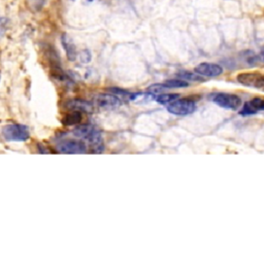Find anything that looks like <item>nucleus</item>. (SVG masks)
Segmentation results:
<instances>
[{"mask_svg": "<svg viewBox=\"0 0 264 264\" xmlns=\"http://www.w3.org/2000/svg\"><path fill=\"white\" fill-rule=\"evenodd\" d=\"M2 136L7 141H25L30 138V132L25 125L8 124L2 128Z\"/></svg>", "mask_w": 264, "mask_h": 264, "instance_id": "nucleus-2", "label": "nucleus"}, {"mask_svg": "<svg viewBox=\"0 0 264 264\" xmlns=\"http://www.w3.org/2000/svg\"><path fill=\"white\" fill-rule=\"evenodd\" d=\"M194 71L201 76H207V78H216L220 74H222L223 68L218 64L214 63H200L195 67Z\"/></svg>", "mask_w": 264, "mask_h": 264, "instance_id": "nucleus-7", "label": "nucleus"}, {"mask_svg": "<svg viewBox=\"0 0 264 264\" xmlns=\"http://www.w3.org/2000/svg\"><path fill=\"white\" fill-rule=\"evenodd\" d=\"M180 78H183L187 81H203V79L201 78V75L197 74L196 72L192 73L189 71H182L177 74Z\"/></svg>", "mask_w": 264, "mask_h": 264, "instance_id": "nucleus-14", "label": "nucleus"}, {"mask_svg": "<svg viewBox=\"0 0 264 264\" xmlns=\"http://www.w3.org/2000/svg\"><path fill=\"white\" fill-rule=\"evenodd\" d=\"M258 59H259V60H261L262 62H264V49L261 51V53H260Z\"/></svg>", "mask_w": 264, "mask_h": 264, "instance_id": "nucleus-19", "label": "nucleus"}, {"mask_svg": "<svg viewBox=\"0 0 264 264\" xmlns=\"http://www.w3.org/2000/svg\"><path fill=\"white\" fill-rule=\"evenodd\" d=\"M58 152L63 154H84L87 152V146L82 141L63 140L57 143Z\"/></svg>", "mask_w": 264, "mask_h": 264, "instance_id": "nucleus-5", "label": "nucleus"}, {"mask_svg": "<svg viewBox=\"0 0 264 264\" xmlns=\"http://www.w3.org/2000/svg\"><path fill=\"white\" fill-rule=\"evenodd\" d=\"M73 135L79 139L88 141L93 153H101L105 149L101 132L95 126L90 124L79 125L73 130Z\"/></svg>", "mask_w": 264, "mask_h": 264, "instance_id": "nucleus-1", "label": "nucleus"}, {"mask_svg": "<svg viewBox=\"0 0 264 264\" xmlns=\"http://www.w3.org/2000/svg\"><path fill=\"white\" fill-rule=\"evenodd\" d=\"M7 25L8 20L6 18H0V37L3 36V34L7 29Z\"/></svg>", "mask_w": 264, "mask_h": 264, "instance_id": "nucleus-18", "label": "nucleus"}, {"mask_svg": "<svg viewBox=\"0 0 264 264\" xmlns=\"http://www.w3.org/2000/svg\"><path fill=\"white\" fill-rule=\"evenodd\" d=\"M82 120V116L80 114V112H73V114L68 115L64 118L63 123L65 125H73V124H79Z\"/></svg>", "mask_w": 264, "mask_h": 264, "instance_id": "nucleus-13", "label": "nucleus"}, {"mask_svg": "<svg viewBox=\"0 0 264 264\" xmlns=\"http://www.w3.org/2000/svg\"><path fill=\"white\" fill-rule=\"evenodd\" d=\"M236 80L245 87L264 90V74L260 72H243L236 76Z\"/></svg>", "mask_w": 264, "mask_h": 264, "instance_id": "nucleus-4", "label": "nucleus"}, {"mask_svg": "<svg viewBox=\"0 0 264 264\" xmlns=\"http://www.w3.org/2000/svg\"><path fill=\"white\" fill-rule=\"evenodd\" d=\"M195 109H196L195 102L191 99L187 98L176 99L174 102H172V104H169L167 106V110L170 114L180 117L191 115L195 112Z\"/></svg>", "mask_w": 264, "mask_h": 264, "instance_id": "nucleus-3", "label": "nucleus"}, {"mask_svg": "<svg viewBox=\"0 0 264 264\" xmlns=\"http://www.w3.org/2000/svg\"><path fill=\"white\" fill-rule=\"evenodd\" d=\"M180 95L178 94H174V93H170V94H161L159 95L156 100L157 102H159L160 105H169L174 102L175 100H176Z\"/></svg>", "mask_w": 264, "mask_h": 264, "instance_id": "nucleus-12", "label": "nucleus"}, {"mask_svg": "<svg viewBox=\"0 0 264 264\" xmlns=\"http://www.w3.org/2000/svg\"><path fill=\"white\" fill-rule=\"evenodd\" d=\"M95 104L97 106L106 109H112L122 105L121 99L113 94H99L95 97Z\"/></svg>", "mask_w": 264, "mask_h": 264, "instance_id": "nucleus-8", "label": "nucleus"}, {"mask_svg": "<svg viewBox=\"0 0 264 264\" xmlns=\"http://www.w3.org/2000/svg\"><path fill=\"white\" fill-rule=\"evenodd\" d=\"M61 44L63 49L65 50L66 56L70 61H75L76 57H78V52H76V48L75 45L73 44L72 39L70 37L68 34L64 33L61 36Z\"/></svg>", "mask_w": 264, "mask_h": 264, "instance_id": "nucleus-9", "label": "nucleus"}, {"mask_svg": "<svg viewBox=\"0 0 264 264\" xmlns=\"http://www.w3.org/2000/svg\"><path fill=\"white\" fill-rule=\"evenodd\" d=\"M164 87L166 89L170 88H186L189 86V83H187L186 81H182V80H168L166 82L163 83Z\"/></svg>", "mask_w": 264, "mask_h": 264, "instance_id": "nucleus-11", "label": "nucleus"}, {"mask_svg": "<svg viewBox=\"0 0 264 264\" xmlns=\"http://www.w3.org/2000/svg\"><path fill=\"white\" fill-rule=\"evenodd\" d=\"M251 106L256 109V112H260V110H264V98H253L251 101H249Z\"/></svg>", "mask_w": 264, "mask_h": 264, "instance_id": "nucleus-16", "label": "nucleus"}, {"mask_svg": "<svg viewBox=\"0 0 264 264\" xmlns=\"http://www.w3.org/2000/svg\"><path fill=\"white\" fill-rule=\"evenodd\" d=\"M66 106L75 110V112H83V113H91L93 110V106L90 104V102L86 100H82V99H72L70 101H68L66 104Z\"/></svg>", "mask_w": 264, "mask_h": 264, "instance_id": "nucleus-10", "label": "nucleus"}, {"mask_svg": "<svg viewBox=\"0 0 264 264\" xmlns=\"http://www.w3.org/2000/svg\"><path fill=\"white\" fill-rule=\"evenodd\" d=\"M240 114L244 117H246V116H252V115H255V114H257L256 112V109H255L252 106L250 102H246L245 106H243V108L241 109V112Z\"/></svg>", "mask_w": 264, "mask_h": 264, "instance_id": "nucleus-15", "label": "nucleus"}, {"mask_svg": "<svg viewBox=\"0 0 264 264\" xmlns=\"http://www.w3.org/2000/svg\"><path fill=\"white\" fill-rule=\"evenodd\" d=\"M80 60L83 62V63H89L91 61V53L89 52L88 50H83L80 52Z\"/></svg>", "mask_w": 264, "mask_h": 264, "instance_id": "nucleus-17", "label": "nucleus"}, {"mask_svg": "<svg viewBox=\"0 0 264 264\" xmlns=\"http://www.w3.org/2000/svg\"><path fill=\"white\" fill-rule=\"evenodd\" d=\"M212 100L217 106L225 109L236 110L242 106L241 98L237 95L229 94V93H218Z\"/></svg>", "mask_w": 264, "mask_h": 264, "instance_id": "nucleus-6", "label": "nucleus"}]
</instances>
